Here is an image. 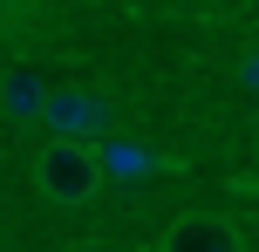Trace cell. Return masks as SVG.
Segmentation results:
<instances>
[{"label":"cell","instance_id":"cell-5","mask_svg":"<svg viewBox=\"0 0 259 252\" xmlns=\"http://www.w3.org/2000/svg\"><path fill=\"white\" fill-rule=\"evenodd\" d=\"M96 150H103L109 177H150V171H164V157H157L150 143H96Z\"/></svg>","mask_w":259,"mask_h":252},{"label":"cell","instance_id":"cell-7","mask_svg":"<svg viewBox=\"0 0 259 252\" xmlns=\"http://www.w3.org/2000/svg\"><path fill=\"white\" fill-rule=\"evenodd\" d=\"M34 0H0V21H14V14H27Z\"/></svg>","mask_w":259,"mask_h":252},{"label":"cell","instance_id":"cell-3","mask_svg":"<svg viewBox=\"0 0 259 252\" xmlns=\"http://www.w3.org/2000/svg\"><path fill=\"white\" fill-rule=\"evenodd\" d=\"M157 252H246V232L225 212H184L157 232Z\"/></svg>","mask_w":259,"mask_h":252},{"label":"cell","instance_id":"cell-6","mask_svg":"<svg viewBox=\"0 0 259 252\" xmlns=\"http://www.w3.org/2000/svg\"><path fill=\"white\" fill-rule=\"evenodd\" d=\"M239 89H246V95H259V41L239 55Z\"/></svg>","mask_w":259,"mask_h":252},{"label":"cell","instance_id":"cell-2","mask_svg":"<svg viewBox=\"0 0 259 252\" xmlns=\"http://www.w3.org/2000/svg\"><path fill=\"white\" fill-rule=\"evenodd\" d=\"M41 130H48V136H75V143H109L116 109H109L103 89H48V103H41Z\"/></svg>","mask_w":259,"mask_h":252},{"label":"cell","instance_id":"cell-1","mask_svg":"<svg viewBox=\"0 0 259 252\" xmlns=\"http://www.w3.org/2000/svg\"><path fill=\"white\" fill-rule=\"evenodd\" d=\"M103 184H109V171H103V150H96V143L48 136V143L34 150V198L55 205V212H82V205H96Z\"/></svg>","mask_w":259,"mask_h":252},{"label":"cell","instance_id":"cell-8","mask_svg":"<svg viewBox=\"0 0 259 252\" xmlns=\"http://www.w3.org/2000/svg\"><path fill=\"white\" fill-rule=\"evenodd\" d=\"M252 150H259V123H252ZM239 191H259V177H252V184H239Z\"/></svg>","mask_w":259,"mask_h":252},{"label":"cell","instance_id":"cell-4","mask_svg":"<svg viewBox=\"0 0 259 252\" xmlns=\"http://www.w3.org/2000/svg\"><path fill=\"white\" fill-rule=\"evenodd\" d=\"M41 103H48V82H41L34 68H0V116L41 123Z\"/></svg>","mask_w":259,"mask_h":252}]
</instances>
